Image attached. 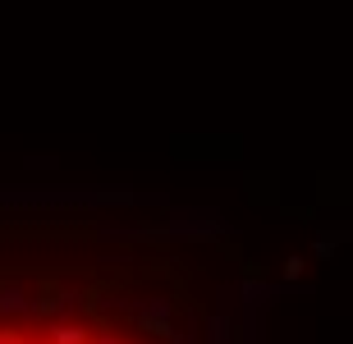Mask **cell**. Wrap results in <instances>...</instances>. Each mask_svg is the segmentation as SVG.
<instances>
[{
  "label": "cell",
  "mask_w": 353,
  "mask_h": 344,
  "mask_svg": "<svg viewBox=\"0 0 353 344\" xmlns=\"http://www.w3.org/2000/svg\"><path fill=\"white\" fill-rule=\"evenodd\" d=\"M0 344H115L83 326H0Z\"/></svg>",
  "instance_id": "cell-1"
}]
</instances>
